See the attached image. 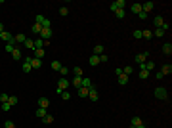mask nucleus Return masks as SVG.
Returning a JSON list of instances; mask_svg holds the SVG:
<instances>
[{
  "mask_svg": "<svg viewBox=\"0 0 172 128\" xmlns=\"http://www.w3.org/2000/svg\"><path fill=\"white\" fill-rule=\"evenodd\" d=\"M69 80H67V78H65V77H61V78H59V80H57V88H56V92H57V94H61V92H63V90H67V88H69Z\"/></svg>",
  "mask_w": 172,
  "mask_h": 128,
  "instance_id": "nucleus-1",
  "label": "nucleus"
},
{
  "mask_svg": "<svg viewBox=\"0 0 172 128\" xmlns=\"http://www.w3.org/2000/svg\"><path fill=\"white\" fill-rule=\"evenodd\" d=\"M54 34V31H52V27H42V31H40V34H38V38L42 40H48Z\"/></svg>",
  "mask_w": 172,
  "mask_h": 128,
  "instance_id": "nucleus-2",
  "label": "nucleus"
},
{
  "mask_svg": "<svg viewBox=\"0 0 172 128\" xmlns=\"http://www.w3.org/2000/svg\"><path fill=\"white\" fill-rule=\"evenodd\" d=\"M35 23H38L40 27H52L50 25V19H48V17H44V15H40V13L35 17Z\"/></svg>",
  "mask_w": 172,
  "mask_h": 128,
  "instance_id": "nucleus-3",
  "label": "nucleus"
},
{
  "mask_svg": "<svg viewBox=\"0 0 172 128\" xmlns=\"http://www.w3.org/2000/svg\"><path fill=\"white\" fill-rule=\"evenodd\" d=\"M124 6H126V2H124V0H115V2H111V10H113V12H117V10H124Z\"/></svg>",
  "mask_w": 172,
  "mask_h": 128,
  "instance_id": "nucleus-4",
  "label": "nucleus"
},
{
  "mask_svg": "<svg viewBox=\"0 0 172 128\" xmlns=\"http://www.w3.org/2000/svg\"><path fill=\"white\" fill-rule=\"evenodd\" d=\"M155 97H159V99H166V97H168V92H166V88H163V86L155 88Z\"/></svg>",
  "mask_w": 172,
  "mask_h": 128,
  "instance_id": "nucleus-5",
  "label": "nucleus"
},
{
  "mask_svg": "<svg viewBox=\"0 0 172 128\" xmlns=\"http://www.w3.org/2000/svg\"><path fill=\"white\" fill-rule=\"evenodd\" d=\"M50 44V40H42V38H37L35 40V50H40V48H44L46 50V46Z\"/></svg>",
  "mask_w": 172,
  "mask_h": 128,
  "instance_id": "nucleus-6",
  "label": "nucleus"
},
{
  "mask_svg": "<svg viewBox=\"0 0 172 128\" xmlns=\"http://www.w3.org/2000/svg\"><path fill=\"white\" fill-rule=\"evenodd\" d=\"M145 61H147V52H141V54L136 56V63H138V67H141Z\"/></svg>",
  "mask_w": 172,
  "mask_h": 128,
  "instance_id": "nucleus-7",
  "label": "nucleus"
},
{
  "mask_svg": "<svg viewBox=\"0 0 172 128\" xmlns=\"http://www.w3.org/2000/svg\"><path fill=\"white\" fill-rule=\"evenodd\" d=\"M88 97L92 99V101H98V99H100V94H98V90H96V86H92V88L88 90Z\"/></svg>",
  "mask_w": 172,
  "mask_h": 128,
  "instance_id": "nucleus-8",
  "label": "nucleus"
},
{
  "mask_svg": "<svg viewBox=\"0 0 172 128\" xmlns=\"http://www.w3.org/2000/svg\"><path fill=\"white\" fill-rule=\"evenodd\" d=\"M21 69H23V73H31V58H25L23 59V65H21Z\"/></svg>",
  "mask_w": 172,
  "mask_h": 128,
  "instance_id": "nucleus-9",
  "label": "nucleus"
},
{
  "mask_svg": "<svg viewBox=\"0 0 172 128\" xmlns=\"http://www.w3.org/2000/svg\"><path fill=\"white\" fill-rule=\"evenodd\" d=\"M38 107L48 109L50 107V99H48V97H38Z\"/></svg>",
  "mask_w": 172,
  "mask_h": 128,
  "instance_id": "nucleus-10",
  "label": "nucleus"
},
{
  "mask_svg": "<svg viewBox=\"0 0 172 128\" xmlns=\"http://www.w3.org/2000/svg\"><path fill=\"white\" fill-rule=\"evenodd\" d=\"M31 67H33V69H40V67H42V59L31 58Z\"/></svg>",
  "mask_w": 172,
  "mask_h": 128,
  "instance_id": "nucleus-11",
  "label": "nucleus"
},
{
  "mask_svg": "<svg viewBox=\"0 0 172 128\" xmlns=\"http://www.w3.org/2000/svg\"><path fill=\"white\" fill-rule=\"evenodd\" d=\"M138 69H145V71H153V69H155V63H153V61H149V59H147L145 63L141 65V67H138Z\"/></svg>",
  "mask_w": 172,
  "mask_h": 128,
  "instance_id": "nucleus-12",
  "label": "nucleus"
},
{
  "mask_svg": "<svg viewBox=\"0 0 172 128\" xmlns=\"http://www.w3.org/2000/svg\"><path fill=\"white\" fill-rule=\"evenodd\" d=\"M163 23H165V19H163L161 15H155V19H153V25L157 27V29H161V27H163Z\"/></svg>",
  "mask_w": 172,
  "mask_h": 128,
  "instance_id": "nucleus-13",
  "label": "nucleus"
},
{
  "mask_svg": "<svg viewBox=\"0 0 172 128\" xmlns=\"http://www.w3.org/2000/svg\"><path fill=\"white\" fill-rule=\"evenodd\" d=\"M71 84H73V86H75L76 90H78L80 86H82V77H75L73 80H71Z\"/></svg>",
  "mask_w": 172,
  "mask_h": 128,
  "instance_id": "nucleus-14",
  "label": "nucleus"
},
{
  "mask_svg": "<svg viewBox=\"0 0 172 128\" xmlns=\"http://www.w3.org/2000/svg\"><path fill=\"white\" fill-rule=\"evenodd\" d=\"M161 73H163V77H166V75H170V73H172V65H170V63L163 65V69H161Z\"/></svg>",
  "mask_w": 172,
  "mask_h": 128,
  "instance_id": "nucleus-15",
  "label": "nucleus"
},
{
  "mask_svg": "<svg viewBox=\"0 0 172 128\" xmlns=\"http://www.w3.org/2000/svg\"><path fill=\"white\" fill-rule=\"evenodd\" d=\"M141 38H145V40H153V31H149V29L141 31Z\"/></svg>",
  "mask_w": 172,
  "mask_h": 128,
  "instance_id": "nucleus-16",
  "label": "nucleus"
},
{
  "mask_svg": "<svg viewBox=\"0 0 172 128\" xmlns=\"http://www.w3.org/2000/svg\"><path fill=\"white\" fill-rule=\"evenodd\" d=\"M46 56V50L44 48H40V50H35V56H33V58H37V59H42Z\"/></svg>",
  "mask_w": 172,
  "mask_h": 128,
  "instance_id": "nucleus-17",
  "label": "nucleus"
},
{
  "mask_svg": "<svg viewBox=\"0 0 172 128\" xmlns=\"http://www.w3.org/2000/svg\"><path fill=\"white\" fill-rule=\"evenodd\" d=\"M151 10H153V2H145V4H141V12L149 13Z\"/></svg>",
  "mask_w": 172,
  "mask_h": 128,
  "instance_id": "nucleus-18",
  "label": "nucleus"
},
{
  "mask_svg": "<svg viewBox=\"0 0 172 128\" xmlns=\"http://www.w3.org/2000/svg\"><path fill=\"white\" fill-rule=\"evenodd\" d=\"M12 58L15 59V61H19V59H21V50H19L17 46L13 48V52H12Z\"/></svg>",
  "mask_w": 172,
  "mask_h": 128,
  "instance_id": "nucleus-19",
  "label": "nucleus"
},
{
  "mask_svg": "<svg viewBox=\"0 0 172 128\" xmlns=\"http://www.w3.org/2000/svg\"><path fill=\"white\" fill-rule=\"evenodd\" d=\"M88 90L90 88H82V86H80V88L76 90V94H78L80 97H88Z\"/></svg>",
  "mask_w": 172,
  "mask_h": 128,
  "instance_id": "nucleus-20",
  "label": "nucleus"
},
{
  "mask_svg": "<svg viewBox=\"0 0 172 128\" xmlns=\"http://www.w3.org/2000/svg\"><path fill=\"white\" fill-rule=\"evenodd\" d=\"M102 54H103V46H102V44L94 46V52H92V56H102Z\"/></svg>",
  "mask_w": 172,
  "mask_h": 128,
  "instance_id": "nucleus-21",
  "label": "nucleus"
},
{
  "mask_svg": "<svg viewBox=\"0 0 172 128\" xmlns=\"http://www.w3.org/2000/svg\"><path fill=\"white\" fill-rule=\"evenodd\" d=\"M130 10H132V13H136V15H138V13L141 12V4H138V2H136V4H132V6H130Z\"/></svg>",
  "mask_w": 172,
  "mask_h": 128,
  "instance_id": "nucleus-22",
  "label": "nucleus"
},
{
  "mask_svg": "<svg viewBox=\"0 0 172 128\" xmlns=\"http://www.w3.org/2000/svg\"><path fill=\"white\" fill-rule=\"evenodd\" d=\"M23 44H25V48H29V50H31V52H35V40L27 38L25 42H23Z\"/></svg>",
  "mask_w": 172,
  "mask_h": 128,
  "instance_id": "nucleus-23",
  "label": "nucleus"
},
{
  "mask_svg": "<svg viewBox=\"0 0 172 128\" xmlns=\"http://www.w3.org/2000/svg\"><path fill=\"white\" fill-rule=\"evenodd\" d=\"M94 84H92V80H90L88 77H82V88H92Z\"/></svg>",
  "mask_w": 172,
  "mask_h": 128,
  "instance_id": "nucleus-24",
  "label": "nucleus"
},
{
  "mask_svg": "<svg viewBox=\"0 0 172 128\" xmlns=\"http://www.w3.org/2000/svg\"><path fill=\"white\" fill-rule=\"evenodd\" d=\"M42 122H44V124H52V122H54V115L46 113V117H42Z\"/></svg>",
  "mask_w": 172,
  "mask_h": 128,
  "instance_id": "nucleus-25",
  "label": "nucleus"
},
{
  "mask_svg": "<svg viewBox=\"0 0 172 128\" xmlns=\"http://www.w3.org/2000/svg\"><path fill=\"white\" fill-rule=\"evenodd\" d=\"M25 40H27V36L23 34V32H19V34H15V44H17V42H19V44H23Z\"/></svg>",
  "mask_w": 172,
  "mask_h": 128,
  "instance_id": "nucleus-26",
  "label": "nucleus"
},
{
  "mask_svg": "<svg viewBox=\"0 0 172 128\" xmlns=\"http://www.w3.org/2000/svg\"><path fill=\"white\" fill-rule=\"evenodd\" d=\"M163 54H165V56H170V54H172V44H170V42L163 46Z\"/></svg>",
  "mask_w": 172,
  "mask_h": 128,
  "instance_id": "nucleus-27",
  "label": "nucleus"
},
{
  "mask_svg": "<svg viewBox=\"0 0 172 128\" xmlns=\"http://www.w3.org/2000/svg\"><path fill=\"white\" fill-rule=\"evenodd\" d=\"M88 63L94 67V65H100V58L98 56H90V59H88Z\"/></svg>",
  "mask_w": 172,
  "mask_h": 128,
  "instance_id": "nucleus-28",
  "label": "nucleus"
},
{
  "mask_svg": "<svg viewBox=\"0 0 172 128\" xmlns=\"http://www.w3.org/2000/svg\"><path fill=\"white\" fill-rule=\"evenodd\" d=\"M31 31L35 32V34H40V31H42V27L38 25V23H33V25H31Z\"/></svg>",
  "mask_w": 172,
  "mask_h": 128,
  "instance_id": "nucleus-29",
  "label": "nucleus"
},
{
  "mask_svg": "<svg viewBox=\"0 0 172 128\" xmlns=\"http://www.w3.org/2000/svg\"><path fill=\"white\" fill-rule=\"evenodd\" d=\"M126 82H128V77H126V75H124V73H122V75H119V84H121V86H124Z\"/></svg>",
  "mask_w": 172,
  "mask_h": 128,
  "instance_id": "nucleus-30",
  "label": "nucleus"
},
{
  "mask_svg": "<svg viewBox=\"0 0 172 128\" xmlns=\"http://www.w3.org/2000/svg\"><path fill=\"white\" fill-rule=\"evenodd\" d=\"M61 67H63V65L59 63V61H52V69H54V71H57V73H59V71H61Z\"/></svg>",
  "mask_w": 172,
  "mask_h": 128,
  "instance_id": "nucleus-31",
  "label": "nucleus"
},
{
  "mask_svg": "<svg viewBox=\"0 0 172 128\" xmlns=\"http://www.w3.org/2000/svg\"><path fill=\"white\" fill-rule=\"evenodd\" d=\"M59 96H61V99H65V101H67V99H71V92H69V90H63Z\"/></svg>",
  "mask_w": 172,
  "mask_h": 128,
  "instance_id": "nucleus-32",
  "label": "nucleus"
},
{
  "mask_svg": "<svg viewBox=\"0 0 172 128\" xmlns=\"http://www.w3.org/2000/svg\"><path fill=\"white\" fill-rule=\"evenodd\" d=\"M35 115H37L38 119H42V117H46V109H42V107H38V109H37V113H35Z\"/></svg>",
  "mask_w": 172,
  "mask_h": 128,
  "instance_id": "nucleus-33",
  "label": "nucleus"
},
{
  "mask_svg": "<svg viewBox=\"0 0 172 128\" xmlns=\"http://www.w3.org/2000/svg\"><path fill=\"white\" fill-rule=\"evenodd\" d=\"M73 73H75V77H84V73L80 67H73Z\"/></svg>",
  "mask_w": 172,
  "mask_h": 128,
  "instance_id": "nucleus-34",
  "label": "nucleus"
},
{
  "mask_svg": "<svg viewBox=\"0 0 172 128\" xmlns=\"http://www.w3.org/2000/svg\"><path fill=\"white\" fill-rule=\"evenodd\" d=\"M140 124H143L140 117H132V126H140Z\"/></svg>",
  "mask_w": 172,
  "mask_h": 128,
  "instance_id": "nucleus-35",
  "label": "nucleus"
},
{
  "mask_svg": "<svg viewBox=\"0 0 172 128\" xmlns=\"http://www.w3.org/2000/svg\"><path fill=\"white\" fill-rule=\"evenodd\" d=\"M67 13H69V8H67V6H61V8H59V15H61V17H65Z\"/></svg>",
  "mask_w": 172,
  "mask_h": 128,
  "instance_id": "nucleus-36",
  "label": "nucleus"
},
{
  "mask_svg": "<svg viewBox=\"0 0 172 128\" xmlns=\"http://www.w3.org/2000/svg\"><path fill=\"white\" fill-rule=\"evenodd\" d=\"M8 99H10V96L4 94V92H0V103H8Z\"/></svg>",
  "mask_w": 172,
  "mask_h": 128,
  "instance_id": "nucleus-37",
  "label": "nucleus"
},
{
  "mask_svg": "<svg viewBox=\"0 0 172 128\" xmlns=\"http://www.w3.org/2000/svg\"><path fill=\"white\" fill-rule=\"evenodd\" d=\"M140 78H149V71H145V69H140Z\"/></svg>",
  "mask_w": 172,
  "mask_h": 128,
  "instance_id": "nucleus-38",
  "label": "nucleus"
},
{
  "mask_svg": "<svg viewBox=\"0 0 172 128\" xmlns=\"http://www.w3.org/2000/svg\"><path fill=\"white\" fill-rule=\"evenodd\" d=\"M115 15H117L119 19H124V15H126V12H124V10H117V12H115Z\"/></svg>",
  "mask_w": 172,
  "mask_h": 128,
  "instance_id": "nucleus-39",
  "label": "nucleus"
},
{
  "mask_svg": "<svg viewBox=\"0 0 172 128\" xmlns=\"http://www.w3.org/2000/svg\"><path fill=\"white\" fill-rule=\"evenodd\" d=\"M17 101H19V99H17L15 96H10V99H8V103H10L12 107H13V105H17Z\"/></svg>",
  "mask_w": 172,
  "mask_h": 128,
  "instance_id": "nucleus-40",
  "label": "nucleus"
},
{
  "mask_svg": "<svg viewBox=\"0 0 172 128\" xmlns=\"http://www.w3.org/2000/svg\"><path fill=\"white\" fill-rule=\"evenodd\" d=\"M153 36H165V31H163V29H155Z\"/></svg>",
  "mask_w": 172,
  "mask_h": 128,
  "instance_id": "nucleus-41",
  "label": "nucleus"
},
{
  "mask_svg": "<svg viewBox=\"0 0 172 128\" xmlns=\"http://www.w3.org/2000/svg\"><path fill=\"white\" fill-rule=\"evenodd\" d=\"M132 36H134V38H141V31H140V29H136V31L132 32Z\"/></svg>",
  "mask_w": 172,
  "mask_h": 128,
  "instance_id": "nucleus-42",
  "label": "nucleus"
},
{
  "mask_svg": "<svg viewBox=\"0 0 172 128\" xmlns=\"http://www.w3.org/2000/svg\"><path fill=\"white\" fill-rule=\"evenodd\" d=\"M4 128H15V124H13L12 121H6L4 122Z\"/></svg>",
  "mask_w": 172,
  "mask_h": 128,
  "instance_id": "nucleus-43",
  "label": "nucleus"
},
{
  "mask_svg": "<svg viewBox=\"0 0 172 128\" xmlns=\"http://www.w3.org/2000/svg\"><path fill=\"white\" fill-rule=\"evenodd\" d=\"M100 58V63H105L107 61V54H102V56H98Z\"/></svg>",
  "mask_w": 172,
  "mask_h": 128,
  "instance_id": "nucleus-44",
  "label": "nucleus"
},
{
  "mask_svg": "<svg viewBox=\"0 0 172 128\" xmlns=\"http://www.w3.org/2000/svg\"><path fill=\"white\" fill-rule=\"evenodd\" d=\"M4 48H6V52H10V54H12V52H13V48H15V44H6Z\"/></svg>",
  "mask_w": 172,
  "mask_h": 128,
  "instance_id": "nucleus-45",
  "label": "nucleus"
},
{
  "mask_svg": "<svg viewBox=\"0 0 172 128\" xmlns=\"http://www.w3.org/2000/svg\"><path fill=\"white\" fill-rule=\"evenodd\" d=\"M147 15H149V13H145V12H140V13H138V17H140V19H143V21L147 19Z\"/></svg>",
  "mask_w": 172,
  "mask_h": 128,
  "instance_id": "nucleus-46",
  "label": "nucleus"
},
{
  "mask_svg": "<svg viewBox=\"0 0 172 128\" xmlns=\"http://www.w3.org/2000/svg\"><path fill=\"white\" fill-rule=\"evenodd\" d=\"M10 109H12L10 103H2V111H10Z\"/></svg>",
  "mask_w": 172,
  "mask_h": 128,
  "instance_id": "nucleus-47",
  "label": "nucleus"
},
{
  "mask_svg": "<svg viewBox=\"0 0 172 128\" xmlns=\"http://www.w3.org/2000/svg\"><path fill=\"white\" fill-rule=\"evenodd\" d=\"M59 73H61V77H65V75L69 73V69H67V67H61V71H59Z\"/></svg>",
  "mask_w": 172,
  "mask_h": 128,
  "instance_id": "nucleus-48",
  "label": "nucleus"
},
{
  "mask_svg": "<svg viewBox=\"0 0 172 128\" xmlns=\"http://www.w3.org/2000/svg\"><path fill=\"white\" fill-rule=\"evenodd\" d=\"M155 78H157V80H163L165 77H163V73H161V71H157V75H155Z\"/></svg>",
  "mask_w": 172,
  "mask_h": 128,
  "instance_id": "nucleus-49",
  "label": "nucleus"
},
{
  "mask_svg": "<svg viewBox=\"0 0 172 128\" xmlns=\"http://www.w3.org/2000/svg\"><path fill=\"white\" fill-rule=\"evenodd\" d=\"M6 31V29H4V25H2V23H0V34H2V32Z\"/></svg>",
  "mask_w": 172,
  "mask_h": 128,
  "instance_id": "nucleus-50",
  "label": "nucleus"
},
{
  "mask_svg": "<svg viewBox=\"0 0 172 128\" xmlns=\"http://www.w3.org/2000/svg\"><path fill=\"white\" fill-rule=\"evenodd\" d=\"M136 128H145V124H140V126H136Z\"/></svg>",
  "mask_w": 172,
  "mask_h": 128,
  "instance_id": "nucleus-51",
  "label": "nucleus"
}]
</instances>
